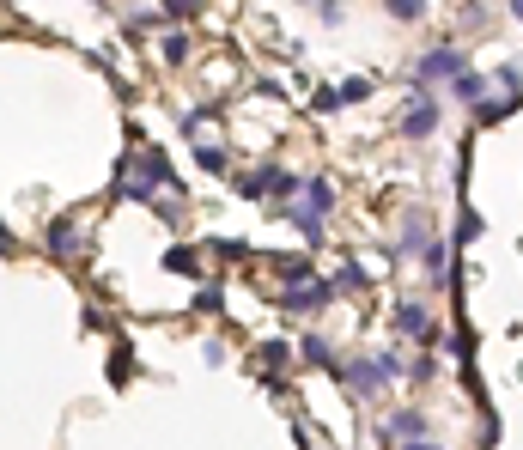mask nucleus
I'll return each instance as SVG.
<instances>
[{
  "label": "nucleus",
  "mask_w": 523,
  "mask_h": 450,
  "mask_svg": "<svg viewBox=\"0 0 523 450\" xmlns=\"http://www.w3.org/2000/svg\"><path fill=\"white\" fill-rule=\"evenodd\" d=\"M463 67H475V61H469V49H463L457 37H438V43H426V49L402 67V80H408L414 92H444Z\"/></svg>",
  "instance_id": "nucleus-1"
},
{
  "label": "nucleus",
  "mask_w": 523,
  "mask_h": 450,
  "mask_svg": "<svg viewBox=\"0 0 523 450\" xmlns=\"http://www.w3.org/2000/svg\"><path fill=\"white\" fill-rule=\"evenodd\" d=\"M298 183H305V171H292V165H280V159H256L250 171L232 177L238 201H256V207H280V201H292Z\"/></svg>",
  "instance_id": "nucleus-2"
},
{
  "label": "nucleus",
  "mask_w": 523,
  "mask_h": 450,
  "mask_svg": "<svg viewBox=\"0 0 523 450\" xmlns=\"http://www.w3.org/2000/svg\"><path fill=\"white\" fill-rule=\"evenodd\" d=\"M335 305H341V292H335L329 274H311V280H298V286H280V292H274V311L292 317V323H317V317H329Z\"/></svg>",
  "instance_id": "nucleus-3"
},
{
  "label": "nucleus",
  "mask_w": 523,
  "mask_h": 450,
  "mask_svg": "<svg viewBox=\"0 0 523 450\" xmlns=\"http://www.w3.org/2000/svg\"><path fill=\"white\" fill-rule=\"evenodd\" d=\"M335 384L347 390L353 408H378V402L390 396V378H384V365L371 359V347H353V353L341 359V378H335Z\"/></svg>",
  "instance_id": "nucleus-4"
},
{
  "label": "nucleus",
  "mask_w": 523,
  "mask_h": 450,
  "mask_svg": "<svg viewBox=\"0 0 523 450\" xmlns=\"http://www.w3.org/2000/svg\"><path fill=\"white\" fill-rule=\"evenodd\" d=\"M92 250V225L80 219V213H49V225H43V256L55 262V268H67V262H80Z\"/></svg>",
  "instance_id": "nucleus-5"
},
{
  "label": "nucleus",
  "mask_w": 523,
  "mask_h": 450,
  "mask_svg": "<svg viewBox=\"0 0 523 450\" xmlns=\"http://www.w3.org/2000/svg\"><path fill=\"white\" fill-rule=\"evenodd\" d=\"M390 329H396V341H408V347H438V335H444L420 292H402L396 305H390Z\"/></svg>",
  "instance_id": "nucleus-6"
},
{
  "label": "nucleus",
  "mask_w": 523,
  "mask_h": 450,
  "mask_svg": "<svg viewBox=\"0 0 523 450\" xmlns=\"http://www.w3.org/2000/svg\"><path fill=\"white\" fill-rule=\"evenodd\" d=\"M396 128H402V140H408V146H426V140L444 128V98H438V92H414V86H408Z\"/></svg>",
  "instance_id": "nucleus-7"
},
{
  "label": "nucleus",
  "mask_w": 523,
  "mask_h": 450,
  "mask_svg": "<svg viewBox=\"0 0 523 450\" xmlns=\"http://www.w3.org/2000/svg\"><path fill=\"white\" fill-rule=\"evenodd\" d=\"M426 432H432V414H426L420 402H396V408H384L378 432H371V450H396V444L426 438Z\"/></svg>",
  "instance_id": "nucleus-8"
},
{
  "label": "nucleus",
  "mask_w": 523,
  "mask_h": 450,
  "mask_svg": "<svg viewBox=\"0 0 523 450\" xmlns=\"http://www.w3.org/2000/svg\"><path fill=\"white\" fill-rule=\"evenodd\" d=\"M298 341V365H305V371H323V378H341V359H347V347L329 335V329H305V335H292Z\"/></svg>",
  "instance_id": "nucleus-9"
},
{
  "label": "nucleus",
  "mask_w": 523,
  "mask_h": 450,
  "mask_svg": "<svg viewBox=\"0 0 523 450\" xmlns=\"http://www.w3.org/2000/svg\"><path fill=\"white\" fill-rule=\"evenodd\" d=\"M432 238H438V219H432V207L414 201V207H402V225H396V244L390 250H396V262H420V250Z\"/></svg>",
  "instance_id": "nucleus-10"
},
{
  "label": "nucleus",
  "mask_w": 523,
  "mask_h": 450,
  "mask_svg": "<svg viewBox=\"0 0 523 450\" xmlns=\"http://www.w3.org/2000/svg\"><path fill=\"white\" fill-rule=\"evenodd\" d=\"M189 159H195L201 177H219V183L238 177V153H232V146L219 140V134H195V140H189Z\"/></svg>",
  "instance_id": "nucleus-11"
},
{
  "label": "nucleus",
  "mask_w": 523,
  "mask_h": 450,
  "mask_svg": "<svg viewBox=\"0 0 523 450\" xmlns=\"http://www.w3.org/2000/svg\"><path fill=\"white\" fill-rule=\"evenodd\" d=\"M444 98H451V104H457L463 116H475V110H481V104L493 98V73H487V67H463L457 80L444 86Z\"/></svg>",
  "instance_id": "nucleus-12"
},
{
  "label": "nucleus",
  "mask_w": 523,
  "mask_h": 450,
  "mask_svg": "<svg viewBox=\"0 0 523 450\" xmlns=\"http://www.w3.org/2000/svg\"><path fill=\"white\" fill-rule=\"evenodd\" d=\"M153 61H159L165 73H183V67L195 61V31H189V25H165V31L153 37Z\"/></svg>",
  "instance_id": "nucleus-13"
},
{
  "label": "nucleus",
  "mask_w": 523,
  "mask_h": 450,
  "mask_svg": "<svg viewBox=\"0 0 523 450\" xmlns=\"http://www.w3.org/2000/svg\"><path fill=\"white\" fill-rule=\"evenodd\" d=\"M116 25H122V37H128V43H153V37L165 31V13H159V0H128Z\"/></svg>",
  "instance_id": "nucleus-14"
},
{
  "label": "nucleus",
  "mask_w": 523,
  "mask_h": 450,
  "mask_svg": "<svg viewBox=\"0 0 523 450\" xmlns=\"http://www.w3.org/2000/svg\"><path fill=\"white\" fill-rule=\"evenodd\" d=\"M256 365H262V378H292L298 371V341L292 335H262L256 341Z\"/></svg>",
  "instance_id": "nucleus-15"
},
{
  "label": "nucleus",
  "mask_w": 523,
  "mask_h": 450,
  "mask_svg": "<svg viewBox=\"0 0 523 450\" xmlns=\"http://www.w3.org/2000/svg\"><path fill=\"white\" fill-rule=\"evenodd\" d=\"M262 268H268L280 286H298V280H311V274H317V250L298 244V250H286V256H262Z\"/></svg>",
  "instance_id": "nucleus-16"
},
{
  "label": "nucleus",
  "mask_w": 523,
  "mask_h": 450,
  "mask_svg": "<svg viewBox=\"0 0 523 450\" xmlns=\"http://www.w3.org/2000/svg\"><path fill=\"white\" fill-rule=\"evenodd\" d=\"M159 268L165 274H177V280H207V250L201 244H165V256H159Z\"/></svg>",
  "instance_id": "nucleus-17"
},
{
  "label": "nucleus",
  "mask_w": 523,
  "mask_h": 450,
  "mask_svg": "<svg viewBox=\"0 0 523 450\" xmlns=\"http://www.w3.org/2000/svg\"><path fill=\"white\" fill-rule=\"evenodd\" d=\"M298 201H305L317 219H335V213H341V189H335V177H323V171H311L305 183H298Z\"/></svg>",
  "instance_id": "nucleus-18"
},
{
  "label": "nucleus",
  "mask_w": 523,
  "mask_h": 450,
  "mask_svg": "<svg viewBox=\"0 0 523 450\" xmlns=\"http://www.w3.org/2000/svg\"><path fill=\"white\" fill-rule=\"evenodd\" d=\"M451 262H457V244H451V232H438V238L420 250V262H414V268H420V274L444 292V280H451Z\"/></svg>",
  "instance_id": "nucleus-19"
},
{
  "label": "nucleus",
  "mask_w": 523,
  "mask_h": 450,
  "mask_svg": "<svg viewBox=\"0 0 523 450\" xmlns=\"http://www.w3.org/2000/svg\"><path fill=\"white\" fill-rule=\"evenodd\" d=\"M329 280H335V292H341V305H365V292H371V274H365V262H359V256L335 262V268H329Z\"/></svg>",
  "instance_id": "nucleus-20"
},
{
  "label": "nucleus",
  "mask_w": 523,
  "mask_h": 450,
  "mask_svg": "<svg viewBox=\"0 0 523 450\" xmlns=\"http://www.w3.org/2000/svg\"><path fill=\"white\" fill-rule=\"evenodd\" d=\"M201 250H207V262H226V268H250L256 262V250L244 244V238H226V232H207V238H195Z\"/></svg>",
  "instance_id": "nucleus-21"
},
{
  "label": "nucleus",
  "mask_w": 523,
  "mask_h": 450,
  "mask_svg": "<svg viewBox=\"0 0 523 450\" xmlns=\"http://www.w3.org/2000/svg\"><path fill=\"white\" fill-rule=\"evenodd\" d=\"M487 238V219L475 213V201H457V225H451V244L457 250H469V244H481Z\"/></svg>",
  "instance_id": "nucleus-22"
},
{
  "label": "nucleus",
  "mask_w": 523,
  "mask_h": 450,
  "mask_svg": "<svg viewBox=\"0 0 523 450\" xmlns=\"http://www.w3.org/2000/svg\"><path fill=\"white\" fill-rule=\"evenodd\" d=\"M189 311L195 317H219V311H226V280H195V298H189Z\"/></svg>",
  "instance_id": "nucleus-23"
},
{
  "label": "nucleus",
  "mask_w": 523,
  "mask_h": 450,
  "mask_svg": "<svg viewBox=\"0 0 523 450\" xmlns=\"http://www.w3.org/2000/svg\"><path fill=\"white\" fill-rule=\"evenodd\" d=\"M219 116H226V98H201V104H189V110L177 116V128H183V134L195 140V134H201L207 122H219Z\"/></svg>",
  "instance_id": "nucleus-24"
},
{
  "label": "nucleus",
  "mask_w": 523,
  "mask_h": 450,
  "mask_svg": "<svg viewBox=\"0 0 523 450\" xmlns=\"http://www.w3.org/2000/svg\"><path fill=\"white\" fill-rule=\"evenodd\" d=\"M499 438H505V420H499L493 402H481L475 408V450H499Z\"/></svg>",
  "instance_id": "nucleus-25"
},
{
  "label": "nucleus",
  "mask_w": 523,
  "mask_h": 450,
  "mask_svg": "<svg viewBox=\"0 0 523 450\" xmlns=\"http://www.w3.org/2000/svg\"><path fill=\"white\" fill-rule=\"evenodd\" d=\"M390 25H426L432 19V0H378Z\"/></svg>",
  "instance_id": "nucleus-26"
},
{
  "label": "nucleus",
  "mask_w": 523,
  "mask_h": 450,
  "mask_svg": "<svg viewBox=\"0 0 523 450\" xmlns=\"http://www.w3.org/2000/svg\"><path fill=\"white\" fill-rule=\"evenodd\" d=\"M371 359L384 365V378H390V390H396V384H408V353H402L396 341H378V347H371Z\"/></svg>",
  "instance_id": "nucleus-27"
},
{
  "label": "nucleus",
  "mask_w": 523,
  "mask_h": 450,
  "mask_svg": "<svg viewBox=\"0 0 523 450\" xmlns=\"http://www.w3.org/2000/svg\"><path fill=\"white\" fill-rule=\"evenodd\" d=\"M207 7H213V0H159L165 25H195V19H207Z\"/></svg>",
  "instance_id": "nucleus-28"
},
{
  "label": "nucleus",
  "mask_w": 523,
  "mask_h": 450,
  "mask_svg": "<svg viewBox=\"0 0 523 450\" xmlns=\"http://www.w3.org/2000/svg\"><path fill=\"white\" fill-rule=\"evenodd\" d=\"M335 92H341V104L353 110V104H371V98H378V80H371V73H347Z\"/></svg>",
  "instance_id": "nucleus-29"
},
{
  "label": "nucleus",
  "mask_w": 523,
  "mask_h": 450,
  "mask_svg": "<svg viewBox=\"0 0 523 450\" xmlns=\"http://www.w3.org/2000/svg\"><path fill=\"white\" fill-rule=\"evenodd\" d=\"M408 384H414V390L438 384V359H432V347H414V353H408Z\"/></svg>",
  "instance_id": "nucleus-30"
},
{
  "label": "nucleus",
  "mask_w": 523,
  "mask_h": 450,
  "mask_svg": "<svg viewBox=\"0 0 523 450\" xmlns=\"http://www.w3.org/2000/svg\"><path fill=\"white\" fill-rule=\"evenodd\" d=\"M292 444H298V450H329V444H323V426L305 420V408H292Z\"/></svg>",
  "instance_id": "nucleus-31"
},
{
  "label": "nucleus",
  "mask_w": 523,
  "mask_h": 450,
  "mask_svg": "<svg viewBox=\"0 0 523 450\" xmlns=\"http://www.w3.org/2000/svg\"><path fill=\"white\" fill-rule=\"evenodd\" d=\"M134 378V341L116 335V353H110V384H128Z\"/></svg>",
  "instance_id": "nucleus-32"
},
{
  "label": "nucleus",
  "mask_w": 523,
  "mask_h": 450,
  "mask_svg": "<svg viewBox=\"0 0 523 450\" xmlns=\"http://www.w3.org/2000/svg\"><path fill=\"white\" fill-rule=\"evenodd\" d=\"M201 365L226 371V365H232V341H226V335H207V341H201Z\"/></svg>",
  "instance_id": "nucleus-33"
},
{
  "label": "nucleus",
  "mask_w": 523,
  "mask_h": 450,
  "mask_svg": "<svg viewBox=\"0 0 523 450\" xmlns=\"http://www.w3.org/2000/svg\"><path fill=\"white\" fill-rule=\"evenodd\" d=\"M305 104H311V116H335V110H347L335 86H311V98H305Z\"/></svg>",
  "instance_id": "nucleus-34"
},
{
  "label": "nucleus",
  "mask_w": 523,
  "mask_h": 450,
  "mask_svg": "<svg viewBox=\"0 0 523 450\" xmlns=\"http://www.w3.org/2000/svg\"><path fill=\"white\" fill-rule=\"evenodd\" d=\"M311 7H317V25H347V7H341V0H311Z\"/></svg>",
  "instance_id": "nucleus-35"
},
{
  "label": "nucleus",
  "mask_w": 523,
  "mask_h": 450,
  "mask_svg": "<svg viewBox=\"0 0 523 450\" xmlns=\"http://www.w3.org/2000/svg\"><path fill=\"white\" fill-rule=\"evenodd\" d=\"M13 256H19V232H13L7 219H0V262H13Z\"/></svg>",
  "instance_id": "nucleus-36"
},
{
  "label": "nucleus",
  "mask_w": 523,
  "mask_h": 450,
  "mask_svg": "<svg viewBox=\"0 0 523 450\" xmlns=\"http://www.w3.org/2000/svg\"><path fill=\"white\" fill-rule=\"evenodd\" d=\"M80 329H86V335H104V329H110V317H104L98 305H86V317H80Z\"/></svg>",
  "instance_id": "nucleus-37"
},
{
  "label": "nucleus",
  "mask_w": 523,
  "mask_h": 450,
  "mask_svg": "<svg viewBox=\"0 0 523 450\" xmlns=\"http://www.w3.org/2000/svg\"><path fill=\"white\" fill-rule=\"evenodd\" d=\"M250 92H256V98H262V104H280V98H286V92H280V80H256V86H250Z\"/></svg>",
  "instance_id": "nucleus-38"
},
{
  "label": "nucleus",
  "mask_w": 523,
  "mask_h": 450,
  "mask_svg": "<svg viewBox=\"0 0 523 450\" xmlns=\"http://www.w3.org/2000/svg\"><path fill=\"white\" fill-rule=\"evenodd\" d=\"M396 450H444V444H438V438L426 432V438H408V444H396Z\"/></svg>",
  "instance_id": "nucleus-39"
},
{
  "label": "nucleus",
  "mask_w": 523,
  "mask_h": 450,
  "mask_svg": "<svg viewBox=\"0 0 523 450\" xmlns=\"http://www.w3.org/2000/svg\"><path fill=\"white\" fill-rule=\"evenodd\" d=\"M505 13H511V19H517V25H523V0H505Z\"/></svg>",
  "instance_id": "nucleus-40"
},
{
  "label": "nucleus",
  "mask_w": 523,
  "mask_h": 450,
  "mask_svg": "<svg viewBox=\"0 0 523 450\" xmlns=\"http://www.w3.org/2000/svg\"><path fill=\"white\" fill-rule=\"evenodd\" d=\"M92 7H110V0H92Z\"/></svg>",
  "instance_id": "nucleus-41"
},
{
  "label": "nucleus",
  "mask_w": 523,
  "mask_h": 450,
  "mask_svg": "<svg viewBox=\"0 0 523 450\" xmlns=\"http://www.w3.org/2000/svg\"><path fill=\"white\" fill-rule=\"evenodd\" d=\"M305 7H311V0H305Z\"/></svg>",
  "instance_id": "nucleus-42"
}]
</instances>
